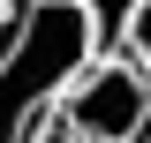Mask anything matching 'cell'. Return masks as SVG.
<instances>
[{"mask_svg": "<svg viewBox=\"0 0 151 143\" xmlns=\"http://www.w3.org/2000/svg\"><path fill=\"white\" fill-rule=\"evenodd\" d=\"M98 60L83 0H8L0 8V143H38L60 90Z\"/></svg>", "mask_w": 151, "mask_h": 143, "instance_id": "6da1fadb", "label": "cell"}, {"mask_svg": "<svg viewBox=\"0 0 151 143\" xmlns=\"http://www.w3.org/2000/svg\"><path fill=\"white\" fill-rule=\"evenodd\" d=\"M53 128L68 143H151V83L129 53H98L60 90Z\"/></svg>", "mask_w": 151, "mask_h": 143, "instance_id": "7a4b0ae2", "label": "cell"}, {"mask_svg": "<svg viewBox=\"0 0 151 143\" xmlns=\"http://www.w3.org/2000/svg\"><path fill=\"white\" fill-rule=\"evenodd\" d=\"M113 53H129L136 68H144V83H151V0H136L129 8V23H121V45Z\"/></svg>", "mask_w": 151, "mask_h": 143, "instance_id": "3957f363", "label": "cell"}, {"mask_svg": "<svg viewBox=\"0 0 151 143\" xmlns=\"http://www.w3.org/2000/svg\"><path fill=\"white\" fill-rule=\"evenodd\" d=\"M136 0H83V15H91V38H98V53H113L121 45V23H129Z\"/></svg>", "mask_w": 151, "mask_h": 143, "instance_id": "277c9868", "label": "cell"}, {"mask_svg": "<svg viewBox=\"0 0 151 143\" xmlns=\"http://www.w3.org/2000/svg\"><path fill=\"white\" fill-rule=\"evenodd\" d=\"M38 143H68V136H60V128H53V121H45V136H38Z\"/></svg>", "mask_w": 151, "mask_h": 143, "instance_id": "5b68a950", "label": "cell"}, {"mask_svg": "<svg viewBox=\"0 0 151 143\" xmlns=\"http://www.w3.org/2000/svg\"><path fill=\"white\" fill-rule=\"evenodd\" d=\"M0 8H8V0H0Z\"/></svg>", "mask_w": 151, "mask_h": 143, "instance_id": "8992f818", "label": "cell"}]
</instances>
